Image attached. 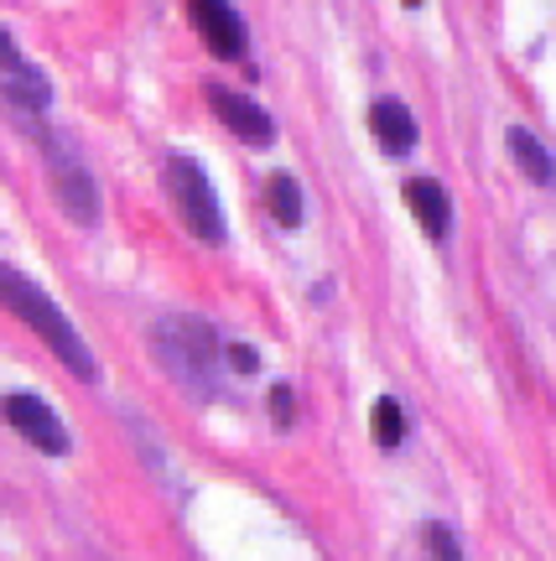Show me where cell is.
Wrapping results in <instances>:
<instances>
[{"mask_svg":"<svg viewBox=\"0 0 556 561\" xmlns=\"http://www.w3.org/2000/svg\"><path fill=\"white\" fill-rule=\"evenodd\" d=\"M406 203H411V214L421 219V229H427L432 240H447V229H453V203L442 193V182L411 178L406 182Z\"/></svg>","mask_w":556,"mask_h":561,"instance_id":"9c48e42d","label":"cell"},{"mask_svg":"<svg viewBox=\"0 0 556 561\" xmlns=\"http://www.w3.org/2000/svg\"><path fill=\"white\" fill-rule=\"evenodd\" d=\"M370 426H375V442L385 447V453H396L400 442H406V411H400L396 396H379V401H375V421H370Z\"/></svg>","mask_w":556,"mask_h":561,"instance_id":"4fadbf2b","label":"cell"},{"mask_svg":"<svg viewBox=\"0 0 556 561\" xmlns=\"http://www.w3.org/2000/svg\"><path fill=\"white\" fill-rule=\"evenodd\" d=\"M427 551H432V561H463L457 536L447 530V525H427Z\"/></svg>","mask_w":556,"mask_h":561,"instance_id":"5bb4252c","label":"cell"},{"mask_svg":"<svg viewBox=\"0 0 556 561\" xmlns=\"http://www.w3.org/2000/svg\"><path fill=\"white\" fill-rule=\"evenodd\" d=\"M53 187H58L63 214L73 224H100V193H94V178L83 172L73 157H53Z\"/></svg>","mask_w":556,"mask_h":561,"instance_id":"ba28073f","label":"cell"},{"mask_svg":"<svg viewBox=\"0 0 556 561\" xmlns=\"http://www.w3.org/2000/svg\"><path fill=\"white\" fill-rule=\"evenodd\" d=\"M265 203H271V214H276L281 229H297L302 224V187L292 172H271L265 182Z\"/></svg>","mask_w":556,"mask_h":561,"instance_id":"7c38bea8","label":"cell"},{"mask_svg":"<svg viewBox=\"0 0 556 561\" xmlns=\"http://www.w3.org/2000/svg\"><path fill=\"white\" fill-rule=\"evenodd\" d=\"M265 405H271V416H276L281 426H292V421H297V405H292V385H276V390L265 396Z\"/></svg>","mask_w":556,"mask_h":561,"instance_id":"9a60e30c","label":"cell"},{"mask_svg":"<svg viewBox=\"0 0 556 561\" xmlns=\"http://www.w3.org/2000/svg\"><path fill=\"white\" fill-rule=\"evenodd\" d=\"M406 5H421V0H406Z\"/></svg>","mask_w":556,"mask_h":561,"instance_id":"e0dca14e","label":"cell"},{"mask_svg":"<svg viewBox=\"0 0 556 561\" xmlns=\"http://www.w3.org/2000/svg\"><path fill=\"white\" fill-rule=\"evenodd\" d=\"M208 104H214V115H219L239 140H250V146H271V140H276V121H271L256 100H245V94L224 89V83H208Z\"/></svg>","mask_w":556,"mask_h":561,"instance_id":"52a82bcc","label":"cell"},{"mask_svg":"<svg viewBox=\"0 0 556 561\" xmlns=\"http://www.w3.org/2000/svg\"><path fill=\"white\" fill-rule=\"evenodd\" d=\"M504 140H510V157H515V167L531 182H541V187H546V182L556 178V167H552V157H546V146H541L531 130H520V125H515V130H510Z\"/></svg>","mask_w":556,"mask_h":561,"instance_id":"8fae6325","label":"cell"},{"mask_svg":"<svg viewBox=\"0 0 556 561\" xmlns=\"http://www.w3.org/2000/svg\"><path fill=\"white\" fill-rule=\"evenodd\" d=\"M0 53H5V100H11V110L16 115H42L47 104H53V83H47V73H42L37 62L21 58L16 37L5 32V42H0Z\"/></svg>","mask_w":556,"mask_h":561,"instance_id":"5b68a950","label":"cell"},{"mask_svg":"<svg viewBox=\"0 0 556 561\" xmlns=\"http://www.w3.org/2000/svg\"><path fill=\"white\" fill-rule=\"evenodd\" d=\"M188 11H193V26H198L203 47L214 53V58L235 62L245 58V21L229 0H188Z\"/></svg>","mask_w":556,"mask_h":561,"instance_id":"277c9868","label":"cell"},{"mask_svg":"<svg viewBox=\"0 0 556 561\" xmlns=\"http://www.w3.org/2000/svg\"><path fill=\"white\" fill-rule=\"evenodd\" d=\"M370 130H375V140L390 151V157H406L411 146H417V121H411V110L396 100H375V110H370Z\"/></svg>","mask_w":556,"mask_h":561,"instance_id":"30bf717a","label":"cell"},{"mask_svg":"<svg viewBox=\"0 0 556 561\" xmlns=\"http://www.w3.org/2000/svg\"><path fill=\"white\" fill-rule=\"evenodd\" d=\"M0 286H5V307H11V312H16V318L26 322V328H32V333H37V339L73 369V375H79V380H94V354H89V343L79 339V328L68 322V312H58L53 301L42 297L37 280H26L21 271L5 265V280H0Z\"/></svg>","mask_w":556,"mask_h":561,"instance_id":"6da1fadb","label":"cell"},{"mask_svg":"<svg viewBox=\"0 0 556 561\" xmlns=\"http://www.w3.org/2000/svg\"><path fill=\"white\" fill-rule=\"evenodd\" d=\"M5 421L16 426L21 437L32 442V447H42V453H68V432H63V421L53 416V405L37 401V396H5Z\"/></svg>","mask_w":556,"mask_h":561,"instance_id":"8992f818","label":"cell"},{"mask_svg":"<svg viewBox=\"0 0 556 561\" xmlns=\"http://www.w3.org/2000/svg\"><path fill=\"white\" fill-rule=\"evenodd\" d=\"M157 359L167 364V375L178 385H188L193 396H208L214 390V359H219V339L203 318H167L157 322Z\"/></svg>","mask_w":556,"mask_h":561,"instance_id":"7a4b0ae2","label":"cell"},{"mask_svg":"<svg viewBox=\"0 0 556 561\" xmlns=\"http://www.w3.org/2000/svg\"><path fill=\"white\" fill-rule=\"evenodd\" d=\"M161 182H167V198H172V208H178L182 229H188L193 240H203V244H224L219 198H214V187H208V178H203L198 161L167 157V172H161Z\"/></svg>","mask_w":556,"mask_h":561,"instance_id":"3957f363","label":"cell"},{"mask_svg":"<svg viewBox=\"0 0 556 561\" xmlns=\"http://www.w3.org/2000/svg\"><path fill=\"white\" fill-rule=\"evenodd\" d=\"M229 364H235L239 375H256L260 369V359H256V348H250V343H229Z\"/></svg>","mask_w":556,"mask_h":561,"instance_id":"2e32d148","label":"cell"}]
</instances>
